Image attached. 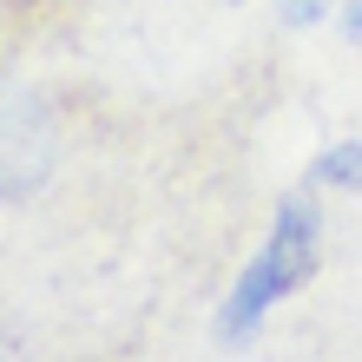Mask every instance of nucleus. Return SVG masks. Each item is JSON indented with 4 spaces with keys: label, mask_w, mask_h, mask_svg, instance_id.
I'll use <instances>...</instances> for the list:
<instances>
[{
    "label": "nucleus",
    "mask_w": 362,
    "mask_h": 362,
    "mask_svg": "<svg viewBox=\"0 0 362 362\" xmlns=\"http://www.w3.org/2000/svg\"><path fill=\"white\" fill-rule=\"evenodd\" d=\"M310 185H329V191H349V198H362V139L329 145V152L310 165Z\"/></svg>",
    "instance_id": "nucleus-2"
},
{
    "label": "nucleus",
    "mask_w": 362,
    "mask_h": 362,
    "mask_svg": "<svg viewBox=\"0 0 362 362\" xmlns=\"http://www.w3.org/2000/svg\"><path fill=\"white\" fill-rule=\"evenodd\" d=\"M316 13H323V0H284V20H290V27H310Z\"/></svg>",
    "instance_id": "nucleus-3"
},
{
    "label": "nucleus",
    "mask_w": 362,
    "mask_h": 362,
    "mask_svg": "<svg viewBox=\"0 0 362 362\" xmlns=\"http://www.w3.org/2000/svg\"><path fill=\"white\" fill-rule=\"evenodd\" d=\"M316 238H323V224H316V204H310V198H284V204H276L264 250L244 264V276L230 284L224 310H218V343L238 349L290 290L310 284V270H316Z\"/></svg>",
    "instance_id": "nucleus-1"
},
{
    "label": "nucleus",
    "mask_w": 362,
    "mask_h": 362,
    "mask_svg": "<svg viewBox=\"0 0 362 362\" xmlns=\"http://www.w3.org/2000/svg\"><path fill=\"white\" fill-rule=\"evenodd\" d=\"M343 20H349V33L362 40V0H349V7H343Z\"/></svg>",
    "instance_id": "nucleus-4"
}]
</instances>
